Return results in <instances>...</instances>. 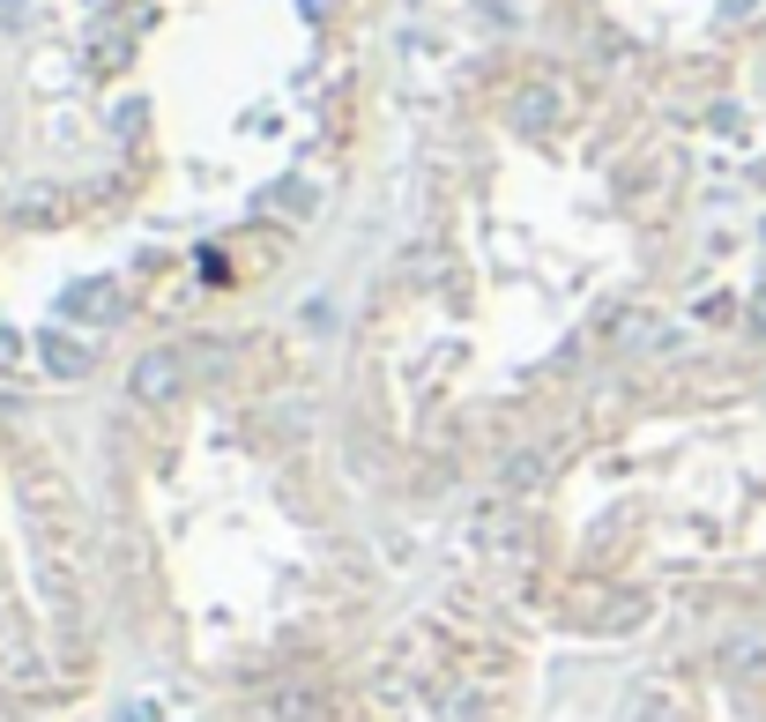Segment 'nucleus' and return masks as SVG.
Instances as JSON below:
<instances>
[{
    "instance_id": "obj_1",
    "label": "nucleus",
    "mask_w": 766,
    "mask_h": 722,
    "mask_svg": "<svg viewBox=\"0 0 766 722\" xmlns=\"http://www.w3.org/2000/svg\"><path fill=\"white\" fill-rule=\"evenodd\" d=\"M134 402H165L171 387H179V358H171V350H149V358H142V365H134Z\"/></svg>"
}]
</instances>
